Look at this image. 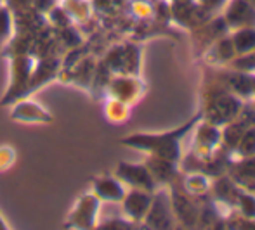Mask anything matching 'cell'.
<instances>
[{
  "instance_id": "e0dca14e",
  "label": "cell",
  "mask_w": 255,
  "mask_h": 230,
  "mask_svg": "<svg viewBox=\"0 0 255 230\" xmlns=\"http://www.w3.org/2000/svg\"><path fill=\"white\" fill-rule=\"evenodd\" d=\"M250 2H252V5L255 7V0H250Z\"/></svg>"
},
{
  "instance_id": "3957f363",
  "label": "cell",
  "mask_w": 255,
  "mask_h": 230,
  "mask_svg": "<svg viewBox=\"0 0 255 230\" xmlns=\"http://www.w3.org/2000/svg\"><path fill=\"white\" fill-rule=\"evenodd\" d=\"M115 177L124 184L130 185L132 189H141L153 192L156 182L153 180L151 173H149L146 164H137V163H120L115 171Z\"/></svg>"
},
{
  "instance_id": "4fadbf2b",
  "label": "cell",
  "mask_w": 255,
  "mask_h": 230,
  "mask_svg": "<svg viewBox=\"0 0 255 230\" xmlns=\"http://www.w3.org/2000/svg\"><path fill=\"white\" fill-rule=\"evenodd\" d=\"M240 211H242L243 217L249 220V218H255V196L249 192H240L238 199H236Z\"/></svg>"
},
{
  "instance_id": "7c38bea8",
  "label": "cell",
  "mask_w": 255,
  "mask_h": 230,
  "mask_svg": "<svg viewBox=\"0 0 255 230\" xmlns=\"http://www.w3.org/2000/svg\"><path fill=\"white\" fill-rule=\"evenodd\" d=\"M208 54H214V56L217 57L221 63H222V61H231L233 57L236 56L231 38H221V40H217V44H214L210 47Z\"/></svg>"
},
{
  "instance_id": "9a60e30c",
  "label": "cell",
  "mask_w": 255,
  "mask_h": 230,
  "mask_svg": "<svg viewBox=\"0 0 255 230\" xmlns=\"http://www.w3.org/2000/svg\"><path fill=\"white\" fill-rule=\"evenodd\" d=\"M130 222H122V220H113V222H106L104 225H101V229H130Z\"/></svg>"
},
{
  "instance_id": "5b68a950",
  "label": "cell",
  "mask_w": 255,
  "mask_h": 230,
  "mask_svg": "<svg viewBox=\"0 0 255 230\" xmlns=\"http://www.w3.org/2000/svg\"><path fill=\"white\" fill-rule=\"evenodd\" d=\"M224 23L228 28L238 30L245 26H255V7L250 0H231L226 7Z\"/></svg>"
},
{
  "instance_id": "2e32d148",
  "label": "cell",
  "mask_w": 255,
  "mask_h": 230,
  "mask_svg": "<svg viewBox=\"0 0 255 230\" xmlns=\"http://www.w3.org/2000/svg\"><path fill=\"white\" fill-rule=\"evenodd\" d=\"M0 229H7V227H5V224H3L2 218H0Z\"/></svg>"
},
{
  "instance_id": "ba28073f",
  "label": "cell",
  "mask_w": 255,
  "mask_h": 230,
  "mask_svg": "<svg viewBox=\"0 0 255 230\" xmlns=\"http://www.w3.org/2000/svg\"><path fill=\"white\" fill-rule=\"evenodd\" d=\"M94 194L99 199L104 201H122L125 196V190L122 182L117 177H99L94 178Z\"/></svg>"
},
{
  "instance_id": "277c9868",
  "label": "cell",
  "mask_w": 255,
  "mask_h": 230,
  "mask_svg": "<svg viewBox=\"0 0 255 230\" xmlns=\"http://www.w3.org/2000/svg\"><path fill=\"white\" fill-rule=\"evenodd\" d=\"M238 111H240L238 99H235L231 93H221V95L210 99L207 111H205L203 114H207L210 123L217 125V123H226V121L233 120Z\"/></svg>"
},
{
  "instance_id": "7a4b0ae2",
  "label": "cell",
  "mask_w": 255,
  "mask_h": 230,
  "mask_svg": "<svg viewBox=\"0 0 255 230\" xmlns=\"http://www.w3.org/2000/svg\"><path fill=\"white\" fill-rule=\"evenodd\" d=\"M144 225L149 229H172L175 224L174 211H172L170 197L167 192H158L151 199L148 213L144 217Z\"/></svg>"
},
{
  "instance_id": "9c48e42d",
  "label": "cell",
  "mask_w": 255,
  "mask_h": 230,
  "mask_svg": "<svg viewBox=\"0 0 255 230\" xmlns=\"http://www.w3.org/2000/svg\"><path fill=\"white\" fill-rule=\"evenodd\" d=\"M149 173H151L154 182H172L177 175V168H175V161H168L163 157L151 156L146 161Z\"/></svg>"
},
{
  "instance_id": "8fae6325",
  "label": "cell",
  "mask_w": 255,
  "mask_h": 230,
  "mask_svg": "<svg viewBox=\"0 0 255 230\" xmlns=\"http://www.w3.org/2000/svg\"><path fill=\"white\" fill-rule=\"evenodd\" d=\"M235 149L242 157L255 156V128H249L243 132L242 139L238 140Z\"/></svg>"
},
{
  "instance_id": "5bb4252c",
  "label": "cell",
  "mask_w": 255,
  "mask_h": 230,
  "mask_svg": "<svg viewBox=\"0 0 255 230\" xmlns=\"http://www.w3.org/2000/svg\"><path fill=\"white\" fill-rule=\"evenodd\" d=\"M198 3L207 12H214V10H219L221 7H224L228 3V0H198Z\"/></svg>"
},
{
  "instance_id": "52a82bcc",
  "label": "cell",
  "mask_w": 255,
  "mask_h": 230,
  "mask_svg": "<svg viewBox=\"0 0 255 230\" xmlns=\"http://www.w3.org/2000/svg\"><path fill=\"white\" fill-rule=\"evenodd\" d=\"M170 204L175 220L181 222L184 227H193V225L198 224L200 211L186 194L179 192V190H172Z\"/></svg>"
},
{
  "instance_id": "8992f818",
  "label": "cell",
  "mask_w": 255,
  "mask_h": 230,
  "mask_svg": "<svg viewBox=\"0 0 255 230\" xmlns=\"http://www.w3.org/2000/svg\"><path fill=\"white\" fill-rule=\"evenodd\" d=\"M151 192L141 189H132L124 196V213L130 222H142L151 206Z\"/></svg>"
},
{
  "instance_id": "6da1fadb",
  "label": "cell",
  "mask_w": 255,
  "mask_h": 230,
  "mask_svg": "<svg viewBox=\"0 0 255 230\" xmlns=\"http://www.w3.org/2000/svg\"><path fill=\"white\" fill-rule=\"evenodd\" d=\"M202 116H203V113H198L193 120H189L188 123H184L182 127L175 128V130H170V132H165V134L130 135V137L122 139V144L128 147H134V149H139V151H146V153H149L151 156L163 157V159H168V161H177L179 156H181V139L198 123Z\"/></svg>"
},
{
  "instance_id": "30bf717a",
  "label": "cell",
  "mask_w": 255,
  "mask_h": 230,
  "mask_svg": "<svg viewBox=\"0 0 255 230\" xmlns=\"http://www.w3.org/2000/svg\"><path fill=\"white\" fill-rule=\"evenodd\" d=\"M229 38L233 42L236 56H243V54H249L255 50V26L238 28Z\"/></svg>"
}]
</instances>
